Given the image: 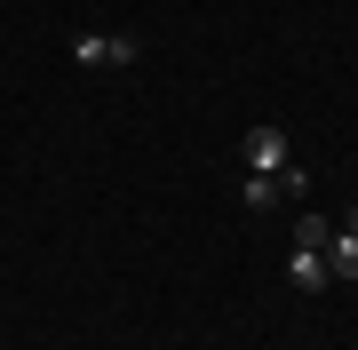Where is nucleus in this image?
I'll return each mask as SVG.
<instances>
[{"instance_id": "nucleus-1", "label": "nucleus", "mask_w": 358, "mask_h": 350, "mask_svg": "<svg viewBox=\"0 0 358 350\" xmlns=\"http://www.w3.org/2000/svg\"><path fill=\"white\" fill-rule=\"evenodd\" d=\"M136 40L128 32H72V64H136Z\"/></svg>"}, {"instance_id": "nucleus-2", "label": "nucleus", "mask_w": 358, "mask_h": 350, "mask_svg": "<svg viewBox=\"0 0 358 350\" xmlns=\"http://www.w3.org/2000/svg\"><path fill=\"white\" fill-rule=\"evenodd\" d=\"M247 168L255 175H279V168H294V143H287V128H247Z\"/></svg>"}, {"instance_id": "nucleus-3", "label": "nucleus", "mask_w": 358, "mask_h": 350, "mask_svg": "<svg viewBox=\"0 0 358 350\" xmlns=\"http://www.w3.org/2000/svg\"><path fill=\"white\" fill-rule=\"evenodd\" d=\"M327 279H358V207L343 215V231H327Z\"/></svg>"}, {"instance_id": "nucleus-4", "label": "nucleus", "mask_w": 358, "mask_h": 350, "mask_svg": "<svg viewBox=\"0 0 358 350\" xmlns=\"http://www.w3.org/2000/svg\"><path fill=\"white\" fill-rule=\"evenodd\" d=\"M287 279L303 286V295H310V286H327V247H294V255H287Z\"/></svg>"}, {"instance_id": "nucleus-5", "label": "nucleus", "mask_w": 358, "mask_h": 350, "mask_svg": "<svg viewBox=\"0 0 358 350\" xmlns=\"http://www.w3.org/2000/svg\"><path fill=\"white\" fill-rule=\"evenodd\" d=\"M239 199H247L255 215H263V207H279V175H255V168H247V191H239Z\"/></svg>"}]
</instances>
